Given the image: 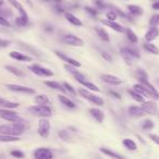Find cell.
Segmentation results:
<instances>
[{"instance_id":"obj_7","label":"cell","mask_w":159,"mask_h":159,"mask_svg":"<svg viewBox=\"0 0 159 159\" xmlns=\"http://www.w3.org/2000/svg\"><path fill=\"white\" fill-rule=\"evenodd\" d=\"M63 43L70 45V46H74V47H82L84 45V42L80 37L73 35V34H66L63 37Z\"/></svg>"},{"instance_id":"obj_23","label":"cell","mask_w":159,"mask_h":159,"mask_svg":"<svg viewBox=\"0 0 159 159\" xmlns=\"http://www.w3.org/2000/svg\"><path fill=\"white\" fill-rule=\"evenodd\" d=\"M58 98H59V100L62 102V104L64 105L66 107H68V108H70V109H74L75 107V104L72 102V100L70 99V98H68V97H66L64 95H59L58 96Z\"/></svg>"},{"instance_id":"obj_34","label":"cell","mask_w":159,"mask_h":159,"mask_svg":"<svg viewBox=\"0 0 159 159\" xmlns=\"http://www.w3.org/2000/svg\"><path fill=\"white\" fill-rule=\"evenodd\" d=\"M133 89H134V91H136L137 93L142 94L143 96H148V97H149V94H148L147 89H146V87L144 86L142 83H141V84H135L134 86H133Z\"/></svg>"},{"instance_id":"obj_42","label":"cell","mask_w":159,"mask_h":159,"mask_svg":"<svg viewBox=\"0 0 159 159\" xmlns=\"http://www.w3.org/2000/svg\"><path fill=\"white\" fill-rule=\"evenodd\" d=\"M63 86H64V89H66L68 93L72 94V95H76V91H75L74 87H73L71 84H69V83H63Z\"/></svg>"},{"instance_id":"obj_4","label":"cell","mask_w":159,"mask_h":159,"mask_svg":"<svg viewBox=\"0 0 159 159\" xmlns=\"http://www.w3.org/2000/svg\"><path fill=\"white\" fill-rule=\"evenodd\" d=\"M29 69L34 73V74L38 75V76H44V77H50L53 76V72L50 69L44 68V66H40L38 64H33V66H30Z\"/></svg>"},{"instance_id":"obj_36","label":"cell","mask_w":159,"mask_h":159,"mask_svg":"<svg viewBox=\"0 0 159 159\" xmlns=\"http://www.w3.org/2000/svg\"><path fill=\"white\" fill-rule=\"evenodd\" d=\"M35 102L37 105H47L49 102V98L46 95H36L35 97Z\"/></svg>"},{"instance_id":"obj_57","label":"cell","mask_w":159,"mask_h":159,"mask_svg":"<svg viewBox=\"0 0 159 159\" xmlns=\"http://www.w3.org/2000/svg\"><path fill=\"white\" fill-rule=\"evenodd\" d=\"M156 83H157V85L159 86V77H158V79H156Z\"/></svg>"},{"instance_id":"obj_16","label":"cell","mask_w":159,"mask_h":159,"mask_svg":"<svg viewBox=\"0 0 159 159\" xmlns=\"http://www.w3.org/2000/svg\"><path fill=\"white\" fill-rule=\"evenodd\" d=\"M64 16H66V21H68L69 23H71L72 25H74V26H83L82 21L80 20L79 18H76L74 14L70 13V12H66V13H64Z\"/></svg>"},{"instance_id":"obj_47","label":"cell","mask_w":159,"mask_h":159,"mask_svg":"<svg viewBox=\"0 0 159 159\" xmlns=\"http://www.w3.org/2000/svg\"><path fill=\"white\" fill-rule=\"evenodd\" d=\"M10 45H11V42H10V40L1 39V38H0V47H2V48H6V47H9Z\"/></svg>"},{"instance_id":"obj_37","label":"cell","mask_w":159,"mask_h":159,"mask_svg":"<svg viewBox=\"0 0 159 159\" xmlns=\"http://www.w3.org/2000/svg\"><path fill=\"white\" fill-rule=\"evenodd\" d=\"M129 94L132 96V98L135 100V102H144V98H143V95L139 93H137L136 91H129Z\"/></svg>"},{"instance_id":"obj_44","label":"cell","mask_w":159,"mask_h":159,"mask_svg":"<svg viewBox=\"0 0 159 159\" xmlns=\"http://www.w3.org/2000/svg\"><path fill=\"white\" fill-rule=\"evenodd\" d=\"M106 16H107V20H111V21H115L116 19H117V12L116 11H108L107 12V14H106Z\"/></svg>"},{"instance_id":"obj_50","label":"cell","mask_w":159,"mask_h":159,"mask_svg":"<svg viewBox=\"0 0 159 159\" xmlns=\"http://www.w3.org/2000/svg\"><path fill=\"white\" fill-rule=\"evenodd\" d=\"M55 10H56V12H57V13H66V11H64L63 8L60 6V3H56Z\"/></svg>"},{"instance_id":"obj_55","label":"cell","mask_w":159,"mask_h":159,"mask_svg":"<svg viewBox=\"0 0 159 159\" xmlns=\"http://www.w3.org/2000/svg\"><path fill=\"white\" fill-rule=\"evenodd\" d=\"M53 1H55L56 3H60V5H61V2H62V0H53Z\"/></svg>"},{"instance_id":"obj_56","label":"cell","mask_w":159,"mask_h":159,"mask_svg":"<svg viewBox=\"0 0 159 159\" xmlns=\"http://www.w3.org/2000/svg\"><path fill=\"white\" fill-rule=\"evenodd\" d=\"M3 3H5V1H3V0H0V7H1V6H2Z\"/></svg>"},{"instance_id":"obj_52","label":"cell","mask_w":159,"mask_h":159,"mask_svg":"<svg viewBox=\"0 0 159 159\" xmlns=\"http://www.w3.org/2000/svg\"><path fill=\"white\" fill-rule=\"evenodd\" d=\"M150 139H152V142H155V143L157 144V145H159V136L158 135H155V134H150L149 135Z\"/></svg>"},{"instance_id":"obj_11","label":"cell","mask_w":159,"mask_h":159,"mask_svg":"<svg viewBox=\"0 0 159 159\" xmlns=\"http://www.w3.org/2000/svg\"><path fill=\"white\" fill-rule=\"evenodd\" d=\"M141 83L144 85V86L146 87V89H147L148 94H149V97L155 98V99H159V93H158V91H157V89H155V87L152 86V85L150 84L149 82H148V80H145V81H141Z\"/></svg>"},{"instance_id":"obj_43","label":"cell","mask_w":159,"mask_h":159,"mask_svg":"<svg viewBox=\"0 0 159 159\" xmlns=\"http://www.w3.org/2000/svg\"><path fill=\"white\" fill-rule=\"evenodd\" d=\"M100 57H102V59L106 60V61L112 62V57H111L110 53H108L107 51H100Z\"/></svg>"},{"instance_id":"obj_5","label":"cell","mask_w":159,"mask_h":159,"mask_svg":"<svg viewBox=\"0 0 159 159\" xmlns=\"http://www.w3.org/2000/svg\"><path fill=\"white\" fill-rule=\"evenodd\" d=\"M7 89L11 92H16V93H23V94H29V95H33L36 93V91L32 87L22 86V85H16V84H7L6 85Z\"/></svg>"},{"instance_id":"obj_39","label":"cell","mask_w":159,"mask_h":159,"mask_svg":"<svg viewBox=\"0 0 159 159\" xmlns=\"http://www.w3.org/2000/svg\"><path fill=\"white\" fill-rule=\"evenodd\" d=\"M136 74H137V77H139V81H145V80H148L147 73H146L143 69H137Z\"/></svg>"},{"instance_id":"obj_17","label":"cell","mask_w":159,"mask_h":159,"mask_svg":"<svg viewBox=\"0 0 159 159\" xmlns=\"http://www.w3.org/2000/svg\"><path fill=\"white\" fill-rule=\"evenodd\" d=\"M89 113H91V116L94 118V119L96 120L97 122H99V123H102V121H104L105 119V115L104 112H102L100 109L98 108H92L89 109Z\"/></svg>"},{"instance_id":"obj_32","label":"cell","mask_w":159,"mask_h":159,"mask_svg":"<svg viewBox=\"0 0 159 159\" xmlns=\"http://www.w3.org/2000/svg\"><path fill=\"white\" fill-rule=\"evenodd\" d=\"M122 143H123V145L125 146L128 149L130 150H136L137 149V145L136 143H135L133 139H124L123 141H122Z\"/></svg>"},{"instance_id":"obj_48","label":"cell","mask_w":159,"mask_h":159,"mask_svg":"<svg viewBox=\"0 0 159 159\" xmlns=\"http://www.w3.org/2000/svg\"><path fill=\"white\" fill-rule=\"evenodd\" d=\"M94 3L96 5V7L98 8V9H102V8L105 7V2L104 0H93Z\"/></svg>"},{"instance_id":"obj_24","label":"cell","mask_w":159,"mask_h":159,"mask_svg":"<svg viewBox=\"0 0 159 159\" xmlns=\"http://www.w3.org/2000/svg\"><path fill=\"white\" fill-rule=\"evenodd\" d=\"M58 136H59L60 139H61L63 142H66V143H70V142H72V141H73L71 133H70V132H68V131H66V130L59 131V132H58Z\"/></svg>"},{"instance_id":"obj_8","label":"cell","mask_w":159,"mask_h":159,"mask_svg":"<svg viewBox=\"0 0 159 159\" xmlns=\"http://www.w3.org/2000/svg\"><path fill=\"white\" fill-rule=\"evenodd\" d=\"M34 157L36 159H51L53 157V154L49 148L40 147L34 152Z\"/></svg>"},{"instance_id":"obj_30","label":"cell","mask_w":159,"mask_h":159,"mask_svg":"<svg viewBox=\"0 0 159 159\" xmlns=\"http://www.w3.org/2000/svg\"><path fill=\"white\" fill-rule=\"evenodd\" d=\"M5 69L8 71V72H10L11 74L16 75V76H19V77H24L25 76V73L22 72L21 70H19V69L14 68V66H6Z\"/></svg>"},{"instance_id":"obj_38","label":"cell","mask_w":159,"mask_h":159,"mask_svg":"<svg viewBox=\"0 0 159 159\" xmlns=\"http://www.w3.org/2000/svg\"><path fill=\"white\" fill-rule=\"evenodd\" d=\"M142 128H143L144 130H146V131L152 130V129H154V122H152V120H149V119L144 120L143 123H142Z\"/></svg>"},{"instance_id":"obj_25","label":"cell","mask_w":159,"mask_h":159,"mask_svg":"<svg viewBox=\"0 0 159 159\" xmlns=\"http://www.w3.org/2000/svg\"><path fill=\"white\" fill-rule=\"evenodd\" d=\"M99 150L104 155H106V156H108V157H111V158H118V159H122V158H123V156H121V155L117 154V152H112V150L108 149V148H106V147H100Z\"/></svg>"},{"instance_id":"obj_13","label":"cell","mask_w":159,"mask_h":159,"mask_svg":"<svg viewBox=\"0 0 159 159\" xmlns=\"http://www.w3.org/2000/svg\"><path fill=\"white\" fill-rule=\"evenodd\" d=\"M9 56L12 59L19 60V61H24V62H31L33 60V58L30 57V56L25 55V53L19 52V51H10Z\"/></svg>"},{"instance_id":"obj_20","label":"cell","mask_w":159,"mask_h":159,"mask_svg":"<svg viewBox=\"0 0 159 159\" xmlns=\"http://www.w3.org/2000/svg\"><path fill=\"white\" fill-rule=\"evenodd\" d=\"M20 106L19 102H10V100H7L5 98L0 97V107H3V108H9V109H14L16 107Z\"/></svg>"},{"instance_id":"obj_18","label":"cell","mask_w":159,"mask_h":159,"mask_svg":"<svg viewBox=\"0 0 159 159\" xmlns=\"http://www.w3.org/2000/svg\"><path fill=\"white\" fill-rule=\"evenodd\" d=\"M129 113H130V116H132V117H134V118H141L144 116L145 111L143 110L142 107L131 106L130 108H129Z\"/></svg>"},{"instance_id":"obj_54","label":"cell","mask_w":159,"mask_h":159,"mask_svg":"<svg viewBox=\"0 0 159 159\" xmlns=\"http://www.w3.org/2000/svg\"><path fill=\"white\" fill-rule=\"evenodd\" d=\"M152 9L159 10V1H156V2L152 3Z\"/></svg>"},{"instance_id":"obj_14","label":"cell","mask_w":159,"mask_h":159,"mask_svg":"<svg viewBox=\"0 0 159 159\" xmlns=\"http://www.w3.org/2000/svg\"><path fill=\"white\" fill-rule=\"evenodd\" d=\"M142 108L145 111V113L155 115L157 112V105L154 102H144L142 105Z\"/></svg>"},{"instance_id":"obj_45","label":"cell","mask_w":159,"mask_h":159,"mask_svg":"<svg viewBox=\"0 0 159 159\" xmlns=\"http://www.w3.org/2000/svg\"><path fill=\"white\" fill-rule=\"evenodd\" d=\"M11 156L16 157V158H24L25 155H24V152H21V150H12V152H11Z\"/></svg>"},{"instance_id":"obj_28","label":"cell","mask_w":159,"mask_h":159,"mask_svg":"<svg viewBox=\"0 0 159 159\" xmlns=\"http://www.w3.org/2000/svg\"><path fill=\"white\" fill-rule=\"evenodd\" d=\"M20 139V136H14L9 134H0V142L3 143H10V142H18Z\"/></svg>"},{"instance_id":"obj_33","label":"cell","mask_w":159,"mask_h":159,"mask_svg":"<svg viewBox=\"0 0 159 159\" xmlns=\"http://www.w3.org/2000/svg\"><path fill=\"white\" fill-rule=\"evenodd\" d=\"M125 33H126V37H128V39L130 40L131 43L136 44V43L139 42V38H137L136 34H135L131 29H125Z\"/></svg>"},{"instance_id":"obj_22","label":"cell","mask_w":159,"mask_h":159,"mask_svg":"<svg viewBox=\"0 0 159 159\" xmlns=\"http://www.w3.org/2000/svg\"><path fill=\"white\" fill-rule=\"evenodd\" d=\"M120 52H121V56H122V58L124 59V61H125V63L128 64V66H131V64H132V62H133V60H134V58H133L132 56L129 53V51L126 50L125 47L120 49Z\"/></svg>"},{"instance_id":"obj_3","label":"cell","mask_w":159,"mask_h":159,"mask_svg":"<svg viewBox=\"0 0 159 159\" xmlns=\"http://www.w3.org/2000/svg\"><path fill=\"white\" fill-rule=\"evenodd\" d=\"M37 133L40 137L43 139H47L50 133V122L47 118H40L39 122H38V129Z\"/></svg>"},{"instance_id":"obj_40","label":"cell","mask_w":159,"mask_h":159,"mask_svg":"<svg viewBox=\"0 0 159 159\" xmlns=\"http://www.w3.org/2000/svg\"><path fill=\"white\" fill-rule=\"evenodd\" d=\"M125 48H126V50L129 51V53H130L134 59H139L141 56H139V52L136 50V49L135 48H129V47H125Z\"/></svg>"},{"instance_id":"obj_51","label":"cell","mask_w":159,"mask_h":159,"mask_svg":"<svg viewBox=\"0 0 159 159\" xmlns=\"http://www.w3.org/2000/svg\"><path fill=\"white\" fill-rule=\"evenodd\" d=\"M108 93H109V95H111V96H112V97H115L116 99H121V95H120L119 93H117V92L109 91Z\"/></svg>"},{"instance_id":"obj_26","label":"cell","mask_w":159,"mask_h":159,"mask_svg":"<svg viewBox=\"0 0 159 159\" xmlns=\"http://www.w3.org/2000/svg\"><path fill=\"white\" fill-rule=\"evenodd\" d=\"M144 46V49L147 50L148 52H150L152 55H159V49L155 46L154 44H152V42H147L143 45Z\"/></svg>"},{"instance_id":"obj_29","label":"cell","mask_w":159,"mask_h":159,"mask_svg":"<svg viewBox=\"0 0 159 159\" xmlns=\"http://www.w3.org/2000/svg\"><path fill=\"white\" fill-rule=\"evenodd\" d=\"M128 10L130 11L131 14H133V16H142L144 12L143 9H142L139 6H136V5H129Z\"/></svg>"},{"instance_id":"obj_35","label":"cell","mask_w":159,"mask_h":159,"mask_svg":"<svg viewBox=\"0 0 159 159\" xmlns=\"http://www.w3.org/2000/svg\"><path fill=\"white\" fill-rule=\"evenodd\" d=\"M27 23H29V16H22L21 14L20 16L16 19V24L18 26H25Z\"/></svg>"},{"instance_id":"obj_41","label":"cell","mask_w":159,"mask_h":159,"mask_svg":"<svg viewBox=\"0 0 159 159\" xmlns=\"http://www.w3.org/2000/svg\"><path fill=\"white\" fill-rule=\"evenodd\" d=\"M150 26H158L159 25V14H155V16H152L149 21Z\"/></svg>"},{"instance_id":"obj_21","label":"cell","mask_w":159,"mask_h":159,"mask_svg":"<svg viewBox=\"0 0 159 159\" xmlns=\"http://www.w3.org/2000/svg\"><path fill=\"white\" fill-rule=\"evenodd\" d=\"M45 85L50 87V89H57V91H61V92H63V93H66V89H64L63 85H60L59 83L55 82V81H46V82H45Z\"/></svg>"},{"instance_id":"obj_15","label":"cell","mask_w":159,"mask_h":159,"mask_svg":"<svg viewBox=\"0 0 159 159\" xmlns=\"http://www.w3.org/2000/svg\"><path fill=\"white\" fill-rule=\"evenodd\" d=\"M159 36V29L157 26H152L145 34V39L146 42H152Z\"/></svg>"},{"instance_id":"obj_12","label":"cell","mask_w":159,"mask_h":159,"mask_svg":"<svg viewBox=\"0 0 159 159\" xmlns=\"http://www.w3.org/2000/svg\"><path fill=\"white\" fill-rule=\"evenodd\" d=\"M102 23L104 25H106V26H109L110 29H112L113 31L118 32V33H123V32H125V29H124L121 24H119V23H116L115 21L104 20V21H102Z\"/></svg>"},{"instance_id":"obj_58","label":"cell","mask_w":159,"mask_h":159,"mask_svg":"<svg viewBox=\"0 0 159 159\" xmlns=\"http://www.w3.org/2000/svg\"><path fill=\"white\" fill-rule=\"evenodd\" d=\"M43 1H47V2H50L51 0H43Z\"/></svg>"},{"instance_id":"obj_9","label":"cell","mask_w":159,"mask_h":159,"mask_svg":"<svg viewBox=\"0 0 159 159\" xmlns=\"http://www.w3.org/2000/svg\"><path fill=\"white\" fill-rule=\"evenodd\" d=\"M100 79L104 81L106 84L109 85H113V86H117V85H121L122 81L120 77L116 76V75H111V74H102L100 75Z\"/></svg>"},{"instance_id":"obj_19","label":"cell","mask_w":159,"mask_h":159,"mask_svg":"<svg viewBox=\"0 0 159 159\" xmlns=\"http://www.w3.org/2000/svg\"><path fill=\"white\" fill-rule=\"evenodd\" d=\"M95 31H96V33H97L98 37H99L102 40H104V42H109V40H110V37H109L108 32H107L105 29L99 27V26H96Z\"/></svg>"},{"instance_id":"obj_10","label":"cell","mask_w":159,"mask_h":159,"mask_svg":"<svg viewBox=\"0 0 159 159\" xmlns=\"http://www.w3.org/2000/svg\"><path fill=\"white\" fill-rule=\"evenodd\" d=\"M55 53L57 55V57H58V58H60L61 60H63V61H64V62H66V63L71 64V66H76V68H80V66H81V63H80L79 61H76V60L72 59V58H70L69 56L64 55V53H63V52H61V51L56 50V51H55Z\"/></svg>"},{"instance_id":"obj_2","label":"cell","mask_w":159,"mask_h":159,"mask_svg":"<svg viewBox=\"0 0 159 159\" xmlns=\"http://www.w3.org/2000/svg\"><path fill=\"white\" fill-rule=\"evenodd\" d=\"M79 94L81 96H82L83 98H85V99H87L89 102H93V104H95L96 106H104V100H102V98H100L99 96H96L94 95V94H92L91 92H89V89H79Z\"/></svg>"},{"instance_id":"obj_6","label":"cell","mask_w":159,"mask_h":159,"mask_svg":"<svg viewBox=\"0 0 159 159\" xmlns=\"http://www.w3.org/2000/svg\"><path fill=\"white\" fill-rule=\"evenodd\" d=\"M0 117L2 118V119L7 120V121H10V122L18 121V120L21 119V118L19 117L18 112L11 110V109H9V108L1 109V110H0Z\"/></svg>"},{"instance_id":"obj_59","label":"cell","mask_w":159,"mask_h":159,"mask_svg":"<svg viewBox=\"0 0 159 159\" xmlns=\"http://www.w3.org/2000/svg\"><path fill=\"white\" fill-rule=\"evenodd\" d=\"M3 157H5V156H3V155H1V154H0V158H3Z\"/></svg>"},{"instance_id":"obj_31","label":"cell","mask_w":159,"mask_h":159,"mask_svg":"<svg viewBox=\"0 0 159 159\" xmlns=\"http://www.w3.org/2000/svg\"><path fill=\"white\" fill-rule=\"evenodd\" d=\"M80 84L81 85H83L84 87H86L87 89H89V91H93V92H100V89H99V87L97 86V85H95V84H93V83H91V82H89V81H80Z\"/></svg>"},{"instance_id":"obj_49","label":"cell","mask_w":159,"mask_h":159,"mask_svg":"<svg viewBox=\"0 0 159 159\" xmlns=\"http://www.w3.org/2000/svg\"><path fill=\"white\" fill-rule=\"evenodd\" d=\"M0 25H2V26H10V23L6 18H3L2 16H0Z\"/></svg>"},{"instance_id":"obj_53","label":"cell","mask_w":159,"mask_h":159,"mask_svg":"<svg viewBox=\"0 0 159 159\" xmlns=\"http://www.w3.org/2000/svg\"><path fill=\"white\" fill-rule=\"evenodd\" d=\"M45 31L46 32H52L53 31L52 25H46V26H45Z\"/></svg>"},{"instance_id":"obj_46","label":"cell","mask_w":159,"mask_h":159,"mask_svg":"<svg viewBox=\"0 0 159 159\" xmlns=\"http://www.w3.org/2000/svg\"><path fill=\"white\" fill-rule=\"evenodd\" d=\"M85 11L87 12V13H89L91 16H97V10H95L94 8H91V7H85Z\"/></svg>"},{"instance_id":"obj_27","label":"cell","mask_w":159,"mask_h":159,"mask_svg":"<svg viewBox=\"0 0 159 159\" xmlns=\"http://www.w3.org/2000/svg\"><path fill=\"white\" fill-rule=\"evenodd\" d=\"M8 2L10 3L11 6H13L14 8H16V10H18L19 12H20L22 16H27V13H26V11L24 10V8H23V6L21 5L20 2H19L18 0H7Z\"/></svg>"},{"instance_id":"obj_1","label":"cell","mask_w":159,"mask_h":159,"mask_svg":"<svg viewBox=\"0 0 159 159\" xmlns=\"http://www.w3.org/2000/svg\"><path fill=\"white\" fill-rule=\"evenodd\" d=\"M29 111L33 115L37 116L39 118H49L52 115L51 108L47 105H37V106H32L29 108Z\"/></svg>"}]
</instances>
